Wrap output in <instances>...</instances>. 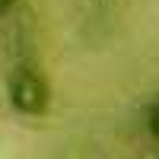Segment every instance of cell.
<instances>
[{
  "label": "cell",
  "instance_id": "cell-1",
  "mask_svg": "<svg viewBox=\"0 0 159 159\" xmlns=\"http://www.w3.org/2000/svg\"><path fill=\"white\" fill-rule=\"evenodd\" d=\"M3 92H7L10 108L22 118H45L51 111V102H54V89H51L48 73L35 64L13 67L3 83Z\"/></svg>",
  "mask_w": 159,
  "mask_h": 159
},
{
  "label": "cell",
  "instance_id": "cell-2",
  "mask_svg": "<svg viewBox=\"0 0 159 159\" xmlns=\"http://www.w3.org/2000/svg\"><path fill=\"white\" fill-rule=\"evenodd\" d=\"M143 127H147L150 140L159 143V92L147 102V108H143Z\"/></svg>",
  "mask_w": 159,
  "mask_h": 159
},
{
  "label": "cell",
  "instance_id": "cell-3",
  "mask_svg": "<svg viewBox=\"0 0 159 159\" xmlns=\"http://www.w3.org/2000/svg\"><path fill=\"white\" fill-rule=\"evenodd\" d=\"M16 3H19V0H0V19H3V16H10V13L16 10Z\"/></svg>",
  "mask_w": 159,
  "mask_h": 159
}]
</instances>
